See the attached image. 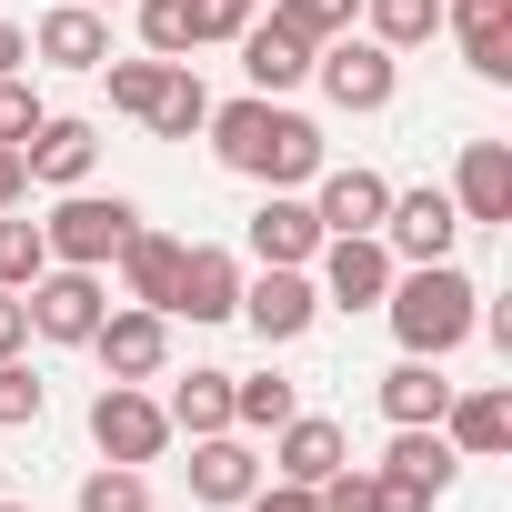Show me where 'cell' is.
I'll use <instances>...</instances> for the list:
<instances>
[{
  "label": "cell",
  "instance_id": "cell-9",
  "mask_svg": "<svg viewBox=\"0 0 512 512\" xmlns=\"http://www.w3.org/2000/svg\"><path fill=\"white\" fill-rule=\"evenodd\" d=\"M231 322H251V342L262 352H282V342H302L312 322H322V292H312V272H241V312Z\"/></svg>",
  "mask_w": 512,
  "mask_h": 512
},
{
  "label": "cell",
  "instance_id": "cell-8",
  "mask_svg": "<svg viewBox=\"0 0 512 512\" xmlns=\"http://www.w3.org/2000/svg\"><path fill=\"white\" fill-rule=\"evenodd\" d=\"M21 312H31V342H91L101 332V312H111V282L101 272H71V262H51L31 292H21Z\"/></svg>",
  "mask_w": 512,
  "mask_h": 512
},
{
  "label": "cell",
  "instance_id": "cell-22",
  "mask_svg": "<svg viewBox=\"0 0 512 512\" xmlns=\"http://www.w3.org/2000/svg\"><path fill=\"white\" fill-rule=\"evenodd\" d=\"M31 61H51V71H101V61H111V11H81V0L41 11V21H31Z\"/></svg>",
  "mask_w": 512,
  "mask_h": 512
},
{
  "label": "cell",
  "instance_id": "cell-5",
  "mask_svg": "<svg viewBox=\"0 0 512 512\" xmlns=\"http://www.w3.org/2000/svg\"><path fill=\"white\" fill-rule=\"evenodd\" d=\"M91 452L151 472V462L171 452V412H161V392H151V382H101V392H91Z\"/></svg>",
  "mask_w": 512,
  "mask_h": 512
},
{
  "label": "cell",
  "instance_id": "cell-16",
  "mask_svg": "<svg viewBox=\"0 0 512 512\" xmlns=\"http://www.w3.org/2000/svg\"><path fill=\"white\" fill-rule=\"evenodd\" d=\"M231 51H241V81L272 91V101H292V91L312 81V41H302L292 21H272V11H251V31H241Z\"/></svg>",
  "mask_w": 512,
  "mask_h": 512
},
{
  "label": "cell",
  "instance_id": "cell-45",
  "mask_svg": "<svg viewBox=\"0 0 512 512\" xmlns=\"http://www.w3.org/2000/svg\"><path fill=\"white\" fill-rule=\"evenodd\" d=\"M0 492H11V472H0Z\"/></svg>",
  "mask_w": 512,
  "mask_h": 512
},
{
  "label": "cell",
  "instance_id": "cell-11",
  "mask_svg": "<svg viewBox=\"0 0 512 512\" xmlns=\"http://www.w3.org/2000/svg\"><path fill=\"white\" fill-rule=\"evenodd\" d=\"M452 241H462V211H452V191H392V211H382V251L392 262H452Z\"/></svg>",
  "mask_w": 512,
  "mask_h": 512
},
{
  "label": "cell",
  "instance_id": "cell-30",
  "mask_svg": "<svg viewBox=\"0 0 512 512\" xmlns=\"http://www.w3.org/2000/svg\"><path fill=\"white\" fill-rule=\"evenodd\" d=\"M51 272V241H41V221L31 211H0V292H31Z\"/></svg>",
  "mask_w": 512,
  "mask_h": 512
},
{
  "label": "cell",
  "instance_id": "cell-42",
  "mask_svg": "<svg viewBox=\"0 0 512 512\" xmlns=\"http://www.w3.org/2000/svg\"><path fill=\"white\" fill-rule=\"evenodd\" d=\"M81 11H131V0H81Z\"/></svg>",
  "mask_w": 512,
  "mask_h": 512
},
{
  "label": "cell",
  "instance_id": "cell-17",
  "mask_svg": "<svg viewBox=\"0 0 512 512\" xmlns=\"http://www.w3.org/2000/svg\"><path fill=\"white\" fill-rule=\"evenodd\" d=\"M251 492H262V452H251V432H201L191 442V502L241 512Z\"/></svg>",
  "mask_w": 512,
  "mask_h": 512
},
{
  "label": "cell",
  "instance_id": "cell-21",
  "mask_svg": "<svg viewBox=\"0 0 512 512\" xmlns=\"http://www.w3.org/2000/svg\"><path fill=\"white\" fill-rule=\"evenodd\" d=\"M332 462H352V432H342L332 412H292V422L272 432V462H262V472H272V482H302V492H312V482H322Z\"/></svg>",
  "mask_w": 512,
  "mask_h": 512
},
{
  "label": "cell",
  "instance_id": "cell-36",
  "mask_svg": "<svg viewBox=\"0 0 512 512\" xmlns=\"http://www.w3.org/2000/svg\"><path fill=\"white\" fill-rule=\"evenodd\" d=\"M41 111H51V101H41V81H31V71H0V141L21 151V141L41 131Z\"/></svg>",
  "mask_w": 512,
  "mask_h": 512
},
{
  "label": "cell",
  "instance_id": "cell-33",
  "mask_svg": "<svg viewBox=\"0 0 512 512\" xmlns=\"http://www.w3.org/2000/svg\"><path fill=\"white\" fill-rule=\"evenodd\" d=\"M41 412H51V382H41V372L11 352V362H0V432H31Z\"/></svg>",
  "mask_w": 512,
  "mask_h": 512
},
{
  "label": "cell",
  "instance_id": "cell-43",
  "mask_svg": "<svg viewBox=\"0 0 512 512\" xmlns=\"http://www.w3.org/2000/svg\"><path fill=\"white\" fill-rule=\"evenodd\" d=\"M0 512H31V502H11V492H0Z\"/></svg>",
  "mask_w": 512,
  "mask_h": 512
},
{
  "label": "cell",
  "instance_id": "cell-18",
  "mask_svg": "<svg viewBox=\"0 0 512 512\" xmlns=\"http://www.w3.org/2000/svg\"><path fill=\"white\" fill-rule=\"evenodd\" d=\"M442 31L462 41V71L472 81H512V0H442Z\"/></svg>",
  "mask_w": 512,
  "mask_h": 512
},
{
  "label": "cell",
  "instance_id": "cell-39",
  "mask_svg": "<svg viewBox=\"0 0 512 512\" xmlns=\"http://www.w3.org/2000/svg\"><path fill=\"white\" fill-rule=\"evenodd\" d=\"M21 201H31V161L0 141V211H21Z\"/></svg>",
  "mask_w": 512,
  "mask_h": 512
},
{
  "label": "cell",
  "instance_id": "cell-14",
  "mask_svg": "<svg viewBox=\"0 0 512 512\" xmlns=\"http://www.w3.org/2000/svg\"><path fill=\"white\" fill-rule=\"evenodd\" d=\"M392 492H412V502H442L452 482H462V452L442 442V422H392V452L372 462Z\"/></svg>",
  "mask_w": 512,
  "mask_h": 512
},
{
  "label": "cell",
  "instance_id": "cell-26",
  "mask_svg": "<svg viewBox=\"0 0 512 512\" xmlns=\"http://www.w3.org/2000/svg\"><path fill=\"white\" fill-rule=\"evenodd\" d=\"M292 412H302V392H292L282 372H231V432H262V442H272Z\"/></svg>",
  "mask_w": 512,
  "mask_h": 512
},
{
  "label": "cell",
  "instance_id": "cell-6",
  "mask_svg": "<svg viewBox=\"0 0 512 512\" xmlns=\"http://www.w3.org/2000/svg\"><path fill=\"white\" fill-rule=\"evenodd\" d=\"M392 251H382V231H322V251H312V292H322V312H382V292H392Z\"/></svg>",
  "mask_w": 512,
  "mask_h": 512
},
{
  "label": "cell",
  "instance_id": "cell-24",
  "mask_svg": "<svg viewBox=\"0 0 512 512\" xmlns=\"http://www.w3.org/2000/svg\"><path fill=\"white\" fill-rule=\"evenodd\" d=\"M372 402H382V422H442V402H452V382H442V362H422V352H402L382 382H372Z\"/></svg>",
  "mask_w": 512,
  "mask_h": 512
},
{
  "label": "cell",
  "instance_id": "cell-37",
  "mask_svg": "<svg viewBox=\"0 0 512 512\" xmlns=\"http://www.w3.org/2000/svg\"><path fill=\"white\" fill-rule=\"evenodd\" d=\"M251 31V0H191V41H241Z\"/></svg>",
  "mask_w": 512,
  "mask_h": 512
},
{
  "label": "cell",
  "instance_id": "cell-1",
  "mask_svg": "<svg viewBox=\"0 0 512 512\" xmlns=\"http://www.w3.org/2000/svg\"><path fill=\"white\" fill-rule=\"evenodd\" d=\"M211 161L241 171V181H262V191H312V171L332 161L322 151V121L272 101V91H241V101H211Z\"/></svg>",
  "mask_w": 512,
  "mask_h": 512
},
{
  "label": "cell",
  "instance_id": "cell-7",
  "mask_svg": "<svg viewBox=\"0 0 512 512\" xmlns=\"http://www.w3.org/2000/svg\"><path fill=\"white\" fill-rule=\"evenodd\" d=\"M81 352L101 362V382H161V372H171V312H151V302H111L101 332H91Z\"/></svg>",
  "mask_w": 512,
  "mask_h": 512
},
{
  "label": "cell",
  "instance_id": "cell-4",
  "mask_svg": "<svg viewBox=\"0 0 512 512\" xmlns=\"http://www.w3.org/2000/svg\"><path fill=\"white\" fill-rule=\"evenodd\" d=\"M312 81H322V101H332V111L372 121V111H392V91H402V51H382L372 31H342V41H322V51H312Z\"/></svg>",
  "mask_w": 512,
  "mask_h": 512
},
{
  "label": "cell",
  "instance_id": "cell-31",
  "mask_svg": "<svg viewBox=\"0 0 512 512\" xmlns=\"http://www.w3.org/2000/svg\"><path fill=\"white\" fill-rule=\"evenodd\" d=\"M131 31H141L151 61H191V51H201V41H191V0H131Z\"/></svg>",
  "mask_w": 512,
  "mask_h": 512
},
{
  "label": "cell",
  "instance_id": "cell-32",
  "mask_svg": "<svg viewBox=\"0 0 512 512\" xmlns=\"http://www.w3.org/2000/svg\"><path fill=\"white\" fill-rule=\"evenodd\" d=\"M101 81H111V111L121 121H151V101H161V81H171V61H101Z\"/></svg>",
  "mask_w": 512,
  "mask_h": 512
},
{
  "label": "cell",
  "instance_id": "cell-28",
  "mask_svg": "<svg viewBox=\"0 0 512 512\" xmlns=\"http://www.w3.org/2000/svg\"><path fill=\"white\" fill-rule=\"evenodd\" d=\"M211 121V91H201V71L191 61H171V81H161V101H151V121L141 131H161V141H191Z\"/></svg>",
  "mask_w": 512,
  "mask_h": 512
},
{
  "label": "cell",
  "instance_id": "cell-35",
  "mask_svg": "<svg viewBox=\"0 0 512 512\" xmlns=\"http://www.w3.org/2000/svg\"><path fill=\"white\" fill-rule=\"evenodd\" d=\"M312 502H322V512H382V482H372V462H332V472L312 482Z\"/></svg>",
  "mask_w": 512,
  "mask_h": 512
},
{
  "label": "cell",
  "instance_id": "cell-40",
  "mask_svg": "<svg viewBox=\"0 0 512 512\" xmlns=\"http://www.w3.org/2000/svg\"><path fill=\"white\" fill-rule=\"evenodd\" d=\"M21 342H31V312H21V292H0V362H11Z\"/></svg>",
  "mask_w": 512,
  "mask_h": 512
},
{
  "label": "cell",
  "instance_id": "cell-27",
  "mask_svg": "<svg viewBox=\"0 0 512 512\" xmlns=\"http://www.w3.org/2000/svg\"><path fill=\"white\" fill-rule=\"evenodd\" d=\"M352 31H372L382 51H422V41L442 31V0H362Z\"/></svg>",
  "mask_w": 512,
  "mask_h": 512
},
{
  "label": "cell",
  "instance_id": "cell-10",
  "mask_svg": "<svg viewBox=\"0 0 512 512\" xmlns=\"http://www.w3.org/2000/svg\"><path fill=\"white\" fill-rule=\"evenodd\" d=\"M241 251H251V262H272V272H312V251H322L312 191H262V211L241 221Z\"/></svg>",
  "mask_w": 512,
  "mask_h": 512
},
{
  "label": "cell",
  "instance_id": "cell-3",
  "mask_svg": "<svg viewBox=\"0 0 512 512\" xmlns=\"http://www.w3.org/2000/svg\"><path fill=\"white\" fill-rule=\"evenodd\" d=\"M141 231V201H121V191H61L51 211H41V241H51V262H71V272H111V251Z\"/></svg>",
  "mask_w": 512,
  "mask_h": 512
},
{
  "label": "cell",
  "instance_id": "cell-29",
  "mask_svg": "<svg viewBox=\"0 0 512 512\" xmlns=\"http://www.w3.org/2000/svg\"><path fill=\"white\" fill-rule=\"evenodd\" d=\"M71 512H151V472L141 462H91L81 492H71Z\"/></svg>",
  "mask_w": 512,
  "mask_h": 512
},
{
  "label": "cell",
  "instance_id": "cell-34",
  "mask_svg": "<svg viewBox=\"0 0 512 512\" xmlns=\"http://www.w3.org/2000/svg\"><path fill=\"white\" fill-rule=\"evenodd\" d=\"M272 21H292V31L322 51V41H342V31L362 21V0H272Z\"/></svg>",
  "mask_w": 512,
  "mask_h": 512
},
{
  "label": "cell",
  "instance_id": "cell-12",
  "mask_svg": "<svg viewBox=\"0 0 512 512\" xmlns=\"http://www.w3.org/2000/svg\"><path fill=\"white\" fill-rule=\"evenodd\" d=\"M231 312H241V251H221V241H181L171 322H231Z\"/></svg>",
  "mask_w": 512,
  "mask_h": 512
},
{
  "label": "cell",
  "instance_id": "cell-44",
  "mask_svg": "<svg viewBox=\"0 0 512 512\" xmlns=\"http://www.w3.org/2000/svg\"><path fill=\"white\" fill-rule=\"evenodd\" d=\"M251 11H272V0H251Z\"/></svg>",
  "mask_w": 512,
  "mask_h": 512
},
{
  "label": "cell",
  "instance_id": "cell-13",
  "mask_svg": "<svg viewBox=\"0 0 512 512\" xmlns=\"http://www.w3.org/2000/svg\"><path fill=\"white\" fill-rule=\"evenodd\" d=\"M21 161H31L41 191H81V181L101 171V121H81V111H41V131L21 141Z\"/></svg>",
  "mask_w": 512,
  "mask_h": 512
},
{
  "label": "cell",
  "instance_id": "cell-38",
  "mask_svg": "<svg viewBox=\"0 0 512 512\" xmlns=\"http://www.w3.org/2000/svg\"><path fill=\"white\" fill-rule=\"evenodd\" d=\"M241 512H322V502H312V492H302V482H272V472H262V492H251V502H241Z\"/></svg>",
  "mask_w": 512,
  "mask_h": 512
},
{
  "label": "cell",
  "instance_id": "cell-20",
  "mask_svg": "<svg viewBox=\"0 0 512 512\" xmlns=\"http://www.w3.org/2000/svg\"><path fill=\"white\" fill-rule=\"evenodd\" d=\"M442 442L462 452V462H492V452H512V392L502 382H452V402H442Z\"/></svg>",
  "mask_w": 512,
  "mask_h": 512
},
{
  "label": "cell",
  "instance_id": "cell-41",
  "mask_svg": "<svg viewBox=\"0 0 512 512\" xmlns=\"http://www.w3.org/2000/svg\"><path fill=\"white\" fill-rule=\"evenodd\" d=\"M0 71H31V31L21 21H0Z\"/></svg>",
  "mask_w": 512,
  "mask_h": 512
},
{
  "label": "cell",
  "instance_id": "cell-2",
  "mask_svg": "<svg viewBox=\"0 0 512 512\" xmlns=\"http://www.w3.org/2000/svg\"><path fill=\"white\" fill-rule=\"evenodd\" d=\"M382 322H392V342H402V352L452 362V352L472 342V322H482V282H472V272H452V262H402V272H392V292H382Z\"/></svg>",
  "mask_w": 512,
  "mask_h": 512
},
{
  "label": "cell",
  "instance_id": "cell-25",
  "mask_svg": "<svg viewBox=\"0 0 512 512\" xmlns=\"http://www.w3.org/2000/svg\"><path fill=\"white\" fill-rule=\"evenodd\" d=\"M161 412H171V432H191V442H201V432H231V372L191 362V372L171 382V402H161Z\"/></svg>",
  "mask_w": 512,
  "mask_h": 512
},
{
  "label": "cell",
  "instance_id": "cell-19",
  "mask_svg": "<svg viewBox=\"0 0 512 512\" xmlns=\"http://www.w3.org/2000/svg\"><path fill=\"white\" fill-rule=\"evenodd\" d=\"M382 211H392V181L382 171H362V161H342V171L322 161L312 171V221L322 231H382Z\"/></svg>",
  "mask_w": 512,
  "mask_h": 512
},
{
  "label": "cell",
  "instance_id": "cell-15",
  "mask_svg": "<svg viewBox=\"0 0 512 512\" xmlns=\"http://www.w3.org/2000/svg\"><path fill=\"white\" fill-rule=\"evenodd\" d=\"M452 211H462V231H502V221H512V141H462V161H452Z\"/></svg>",
  "mask_w": 512,
  "mask_h": 512
},
{
  "label": "cell",
  "instance_id": "cell-23",
  "mask_svg": "<svg viewBox=\"0 0 512 512\" xmlns=\"http://www.w3.org/2000/svg\"><path fill=\"white\" fill-rule=\"evenodd\" d=\"M111 272H121V302H151V312H171V272H181V231H131L121 251H111Z\"/></svg>",
  "mask_w": 512,
  "mask_h": 512
}]
</instances>
